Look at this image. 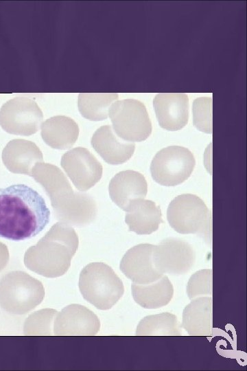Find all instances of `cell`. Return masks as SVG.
I'll return each mask as SVG.
<instances>
[{
	"instance_id": "2",
	"label": "cell",
	"mask_w": 247,
	"mask_h": 371,
	"mask_svg": "<svg viewBox=\"0 0 247 371\" xmlns=\"http://www.w3.org/2000/svg\"><path fill=\"white\" fill-rule=\"evenodd\" d=\"M108 115L114 132L125 141L142 142L152 133V123L146 107L139 100L115 101L110 106Z\"/></svg>"
},
{
	"instance_id": "7",
	"label": "cell",
	"mask_w": 247,
	"mask_h": 371,
	"mask_svg": "<svg viewBox=\"0 0 247 371\" xmlns=\"http://www.w3.org/2000/svg\"><path fill=\"white\" fill-rule=\"evenodd\" d=\"M153 258L156 268L163 274L180 276L187 273L193 266L196 252L187 242L167 238L154 245Z\"/></svg>"
},
{
	"instance_id": "14",
	"label": "cell",
	"mask_w": 247,
	"mask_h": 371,
	"mask_svg": "<svg viewBox=\"0 0 247 371\" xmlns=\"http://www.w3.org/2000/svg\"><path fill=\"white\" fill-rule=\"evenodd\" d=\"M184 308L180 326L191 336H209L213 328V300L211 296H200L192 300Z\"/></svg>"
},
{
	"instance_id": "21",
	"label": "cell",
	"mask_w": 247,
	"mask_h": 371,
	"mask_svg": "<svg viewBox=\"0 0 247 371\" xmlns=\"http://www.w3.org/2000/svg\"><path fill=\"white\" fill-rule=\"evenodd\" d=\"M213 271L200 269L191 276L187 285V294L190 300L203 295H212Z\"/></svg>"
},
{
	"instance_id": "4",
	"label": "cell",
	"mask_w": 247,
	"mask_h": 371,
	"mask_svg": "<svg viewBox=\"0 0 247 371\" xmlns=\"http://www.w3.org/2000/svg\"><path fill=\"white\" fill-rule=\"evenodd\" d=\"M83 273L84 296L97 308L108 309L122 296L123 283L107 265L91 263Z\"/></svg>"
},
{
	"instance_id": "1",
	"label": "cell",
	"mask_w": 247,
	"mask_h": 371,
	"mask_svg": "<svg viewBox=\"0 0 247 371\" xmlns=\"http://www.w3.org/2000/svg\"><path fill=\"white\" fill-rule=\"evenodd\" d=\"M45 199L25 184L0 188V237L19 241L36 236L48 224Z\"/></svg>"
},
{
	"instance_id": "8",
	"label": "cell",
	"mask_w": 247,
	"mask_h": 371,
	"mask_svg": "<svg viewBox=\"0 0 247 371\" xmlns=\"http://www.w3.org/2000/svg\"><path fill=\"white\" fill-rule=\"evenodd\" d=\"M61 166L80 191L95 186L102 176V166L86 148L78 147L64 153Z\"/></svg>"
},
{
	"instance_id": "6",
	"label": "cell",
	"mask_w": 247,
	"mask_h": 371,
	"mask_svg": "<svg viewBox=\"0 0 247 371\" xmlns=\"http://www.w3.org/2000/svg\"><path fill=\"white\" fill-rule=\"evenodd\" d=\"M43 118L36 102L26 97L9 100L0 109V126L10 134L33 135L40 128Z\"/></svg>"
},
{
	"instance_id": "16",
	"label": "cell",
	"mask_w": 247,
	"mask_h": 371,
	"mask_svg": "<svg viewBox=\"0 0 247 371\" xmlns=\"http://www.w3.org/2000/svg\"><path fill=\"white\" fill-rule=\"evenodd\" d=\"M78 135V124L67 116H54L41 124L42 138L53 148L64 150L71 148L76 142Z\"/></svg>"
},
{
	"instance_id": "20",
	"label": "cell",
	"mask_w": 247,
	"mask_h": 371,
	"mask_svg": "<svg viewBox=\"0 0 247 371\" xmlns=\"http://www.w3.org/2000/svg\"><path fill=\"white\" fill-rule=\"evenodd\" d=\"M193 123L199 131L212 133V98L200 97L195 99L192 106Z\"/></svg>"
},
{
	"instance_id": "17",
	"label": "cell",
	"mask_w": 247,
	"mask_h": 371,
	"mask_svg": "<svg viewBox=\"0 0 247 371\" xmlns=\"http://www.w3.org/2000/svg\"><path fill=\"white\" fill-rule=\"evenodd\" d=\"M132 297L144 308H158L168 304L174 295V287L167 276L146 284H132Z\"/></svg>"
},
{
	"instance_id": "18",
	"label": "cell",
	"mask_w": 247,
	"mask_h": 371,
	"mask_svg": "<svg viewBox=\"0 0 247 371\" xmlns=\"http://www.w3.org/2000/svg\"><path fill=\"white\" fill-rule=\"evenodd\" d=\"M118 100L116 93H81L78 106L81 115L91 121H102L108 117V110Z\"/></svg>"
},
{
	"instance_id": "5",
	"label": "cell",
	"mask_w": 247,
	"mask_h": 371,
	"mask_svg": "<svg viewBox=\"0 0 247 371\" xmlns=\"http://www.w3.org/2000/svg\"><path fill=\"white\" fill-rule=\"evenodd\" d=\"M195 165L194 156L189 149L171 146L155 155L150 165V172L153 179L160 185L175 186L190 177Z\"/></svg>"
},
{
	"instance_id": "13",
	"label": "cell",
	"mask_w": 247,
	"mask_h": 371,
	"mask_svg": "<svg viewBox=\"0 0 247 371\" xmlns=\"http://www.w3.org/2000/svg\"><path fill=\"white\" fill-rule=\"evenodd\" d=\"M43 159L38 147L31 141L22 139L10 141L2 152L3 164L13 173L32 176L34 166Z\"/></svg>"
},
{
	"instance_id": "9",
	"label": "cell",
	"mask_w": 247,
	"mask_h": 371,
	"mask_svg": "<svg viewBox=\"0 0 247 371\" xmlns=\"http://www.w3.org/2000/svg\"><path fill=\"white\" fill-rule=\"evenodd\" d=\"M154 248L152 244H139L130 248L124 256L120 269L134 283L150 284L163 276L154 265Z\"/></svg>"
},
{
	"instance_id": "10",
	"label": "cell",
	"mask_w": 247,
	"mask_h": 371,
	"mask_svg": "<svg viewBox=\"0 0 247 371\" xmlns=\"http://www.w3.org/2000/svg\"><path fill=\"white\" fill-rule=\"evenodd\" d=\"M160 126L175 131L185 127L189 120V98L185 93H160L153 100Z\"/></svg>"
},
{
	"instance_id": "15",
	"label": "cell",
	"mask_w": 247,
	"mask_h": 371,
	"mask_svg": "<svg viewBox=\"0 0 247 371\" xmlns=\"http://www.w3.org/2000/svg\"><path fill=\"white\" fill-rule=\"evenodd\" d=\"M126 212L125 221L129 231L139 235L156 232L163 222L160 207L151 200L137 199L130 204Z\"/></svg>"
},
{
	"instance_id": "3",
	"label": "cell",
	"mask_w": 247,
	"mask_h": 371,
	"mask_svg": "<svg viewBox=\"0 0 247 371\" xmlns=\"http://www.w3.org/2000/svg\"><path fill=\"white\" fill-rule=\"evenodd\" d=\"M170 227L182 234H206L209 232L210 212L198 196L183 194L175 197L167 210Z\"/></svg>"
},
{
	"instance_id": "12",
	"label": "cell",
	"mask_w": 247,
	"mask_h": 371,
	"mask_svg": "<svg viewBox=\"0 0 247 371\" xmlns=\"http://www.w3.org/2000/svg\"><path fill=\"white\" fill-rule=\"evenodd\" d=\"M91 143L101 157L112 165L121 164L129 160L135 149L134 143L119 137L109 125L97 129Z\"/></svg>"
},
{
	"instance_id": "19",
	"label": "cell",
	"mask_w": 247,
	"mask_h": 371,
	"mask_svg": "<svg viewBox=\"0 0 247 371\" xmlns=\"http://www.w3.org/2000/svg\"><path fill=\"white\" fill-rule=\"evenodd\" d=\"M180 324L177 317L169 312L144 317L139 323L136 335L141 336L180 335Z\"/></svg>"
},
{
	"instance_id": "11",
	"label": "cell",
	"mask_w": 247,
	"mask_h": 371,
	"mask_svg": "<svg viewBox=\"0 0 247 371\" xmlns=\"http://www.w3.org/2000/svg\"><path fill=\"white\" fill-rule=\"evenodd\" d=\"M108 190L112 201L126 212L134 201L145 197L148 183L142 174L128 170L119 172L112 178Z\"/></svg>"
}]
</instances>
